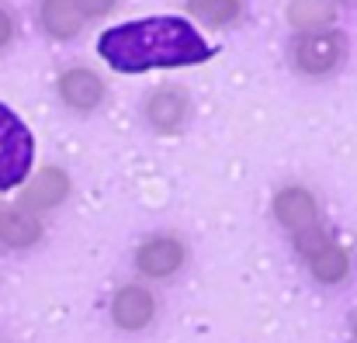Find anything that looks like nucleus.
Wrapping results in <instances>:
<instances>
[{"label": "nucleus", "instance_id": "obj_1", "mask_svg": "<svg viewBox=\"0 0 357 343\" xmlns=\"http://www.w3.org/2000/svg\"><path fill=\"white\" fill-rule=\"evenodd\" d=\"M101 59L119 73H146L160 66H191L212 56V45L188 17H142L115 24L98 38Z\"/></svg>", "mask_w": 357, "mask_h": 343}, {"label": "nucleus", "instance_id": "obj_2", "mask_svg": "<svg viewBox=\"0 0 357 343\" xmlns=\"http://www.w3.org/2000/svg\"><path fill=\"white\" fill-rule=\"evenodd\" d=\"M31 156H35V142L28 125L7 105H0V191H10L28 177Z\"/></svg>", "mask_w": 357, "mask_h": 343}, {"label": "nucleus", "instance_id": "obj_3", "mask_svg": "<svg viewBox=\"0 0 357 343\" xmlns=\"http://www.w3.org/2000/svg\"><path fill=\"white\" fill-rule=\"evenodd\" d=\"M295 246H298V253L305 257V264L312 267V274H316L323 284H340V281L347 277L351 260H347L344 246L333 243V239L323 232V226H312V229H305V232H298V236H295Z\"/></svg>", "mask_w": 357, "mask_h": 343}, {"label": "nucleus", "instance_id": "obj_4", "mask_svg": "<svg viewBox=\"0 0 357 343\" xmlns=\"http://www.w3.org/2000/svg\"><path fill=\"white\" fill-rule=\"evenodd\" d=\"M344 56V35L340 31H305L295 42V66L305 73H330Z\"/></svg>", "mask_w": 357, "mask_h": 343}, {"label": "nucleus", "instance_id": "obj_5", "mask_svg": "<svg viewBox=\"0 0 357 343\" xmlns=\"http://www.w3.org/2000/svg\"><path fill=\"white\" fill-rule=\"evenodd\" d=\"M184 264V246L174 236H153L135 250V267L146 277H170Z\"/></svg>", "mask_w": 357, "mask_h": 343}, {"label": "nucleus", "instance_id": "obj_6", "mask_svg": "<svg viewBox=\"0 0 357 343\" xmlns=\"http://www.w3.org/2000/svg\"><path fill=\"white\" fill-rule=\"evenodd\" d=\"M274 215H278V222L288 229L291 236H298V232H305V229H312V226H319L316 201H312V195L302 191V188H284V191L274 198Z\"/></svg>", "mask_w": 357, "mask_h": 343}, {"label": "nucleus", "instance_id": "obj_7", "mask_svg": "<svg viewBox=\"0 0 357 343\" xmlns=\"http://www.w3.org/2000/svg\"><path fill=\"white\" fill-rule=\"evenodd\" d=\"M153 312H156V302L139 284H125L119 295H115V302H112V319L119 323L121 330H132V333L142 330V326H149L153 323Z\"/></svg>", "mask_w": 357, "mask_h": 343}, {"label": "nucleus", "instance_id": "obj_8", "mask_svg": "<svg viewBox=\"0 0 357 343\" xmlns=\"http://www.w3.org/2000/svg\"><path fill=\"white\" fill-rule=\"evenodd\" d=\"M59 98H63L70 108H77V112H91V108L101 105L105 84H101L98 73L77 66V70H66V73L59 77Z\"/></svg>", "mask_w": 357, "mask_h": 343}, {"label": "nucleus", "instance_id": "obj_9", "mask_svg": "<svg viewBox=\"0 0 357 343\" xmlns=\"http://www.w3.org/2000/svg\"><path fill=\"white\" fill-rule=\"evenodd\" d=\"M146 114H149V121H153L156 128L174 132V128L184 121V114H188V98H184V91H177V87L156 91V94L149 98V105H146Z\"/></svg>", "mask_w": 357, "mask_h": 343}, {"label": "nucleus", "instance_id": "obj_10", "mask_svg": "<svg viewBox=\"0 0 357 343\" xmlns=\"http://www.w3.org/2000/svg\"><path fill=\"white\" fill-rule=\"evenodd\" d=\"M84 24L77 0H42V28L52 38H73Z\"/></svg>", "mask_w": 357, "mask_h": 343}, {"label": "nucleus", "instance_id": "obj_11", "mask_svg": "<svg viewBox=\"0 0 357 343\" xmlns=\"http://www.w3.org/2000/svg\"><path fill=\"white\" fill-rule=\"evenodd\" d=\"M42 236V222L28 208H3L0 212V243L3 246H31Z\"/></svg>", "mask_w": 357, "mask_h": 343}, {"label": "nucleus", "instance_id": "obj_12", "mask_svg": "<svg viewBox=\"0 0 357 343\" xmlns=\"http://www.w3.org/2000/svg\"><path fill=\"white\" fill-rule=\"evenodd\" d=\"M66 174L63 170H42L31 188L24 191V208H52L66 198Z\"/></svg>", "mask_w": 357, "mask_h": 343}, {"label": "nucleus", "instance_id": "obj_13", "mask_svg": "<svg viewBox=\"0 0 357 343\" xmlns=\"http://www.w3.org/2000/svg\"><path fill=\"white\" fill-rule=\"evenodd\" d=\"M288 21L302 31H323L333 21V0H291Z\"/></svg>", "mask_w": 357, "mask_h": 343}, {"label": "nucleus", "instance_id": "obj_14", "mask_svg": "<svg viewBox=\"0 0 357 343\" xmlns=\"http://www.w3.org/2000/svg\"><path fill=\"white\" fill-rule=\"evenodd\" d=\"M243 10L239 0H188V14H195L205 24H229Z\"/></svg>", "mask_w": 357, "mask_h": 343}, {"label": "nucleus", "instance_id": "obj_15", "mask_svg": "<svg viewBox=\"0 0 357 343\" xmlns=\"http://www.w3.org/2000/svg\"><path fill=\"white\" fill-rule=\"evenodd\" d=\"M77 7H80V14H105L115 7V0H77Z\"/></svg>", "mask_w": 357, "mask_h": 343}, {"label": "nucleus", "instance_id": "obj_16", "mask_svg": "<svg viewBox=\"0 0 357 343\" xmlns=\"http://www.w3.org/2000/svg\"><path fill=\"white\" fill-rule=\"evenodd\" d=\"M10 31H14V24H10V17H7V14L0 10V45H3V42L10 38Z\"/></svg>", "mask_w": 357, "mask_h": 343}, {"label": "nucleus", "instance_id": "obj_17", "mask_svg": "<svg viewBox=\"0 0 357 343\" xmlns=\"http://www.w3.org/2000/svg\"><path fill=\"white\" fill-rule=\"evenodd\" d=\"M354 330H357V326H354Z\"/></svg>", "mask_w": 357, "mask_h": 343}]
</instances>
